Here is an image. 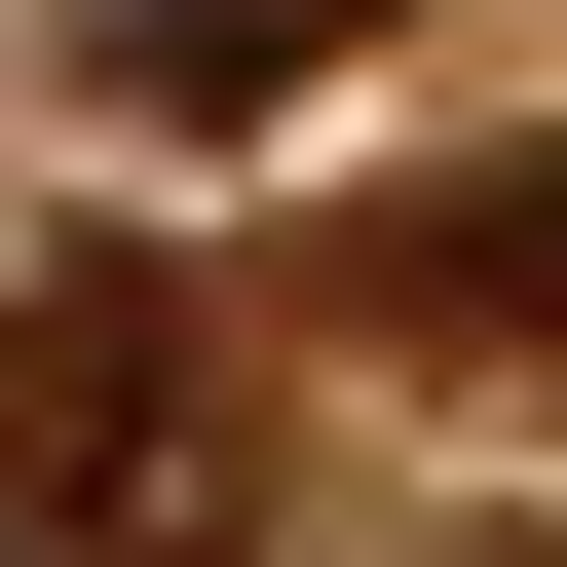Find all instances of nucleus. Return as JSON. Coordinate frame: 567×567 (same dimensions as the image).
<instances>
[{
  "label": "nucleus",
  "instance_id": "obj_1",
  "mask_svg": "<svg viewBox=\"0 0 567 567\" xmlns=\"http://www.w3.org/2000/svg\"><path fill=\"white\" fill-rule=\"evenodd\" d=\"M0 567H265V416H227V341L152 265L0 303Z\"/></svg>",
  "mask_w": 567,
  "mask_h": 567
},
{
  "label": "nucleus",
  "instance_id": "obj_2",
  "mask_svg": "<svg viewBox=\"0 0 567 567\" xmlns=\"http://www.w3.org/2000/svg\"><path fill=\"white\" fill-rule=\"evenodd\" d=\"M416 303H492V341H567V152H492V189L416 227Z\"/></svg>",
  "mask_w": 567,
  "mask_h": 567
},
{
  "label": "nucleus",
  "instance_id": "obj_3",
  "mask_svg": "<svg viewBox=\"0 0 567 567\" xmlns=\"http://www.w3.org/2000/svg\"><path fill=\"white\" fill-rule=\"evenodd\" d=\"M303 39H341V0H303Z\"/></svg>",
  "mask_w": 567,
  "mask_h": 567
}]
</instances>
